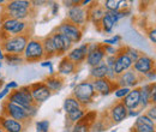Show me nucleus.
<instances>
[{
	"label": "nucleus",
	"mask_w": 156,
	"mask_h": 132,
	"mask_svg": "<svg viewBox=\"0 0 156 132\" xmlns=\"http://www.w3.org/2000/svg\"><path fill=\"white\" fill-rule=\"evenodd\" d=\"M31 30L33 28L30 20H18L6 17L4 15H1L0 17V40L9 36H18V35L30 36Z\"/></svg>",
	"instance_id": "f257e3e1"
},
{
	"label": "nucleus",
	"mask_w": 156,
	"mask_h": 132,
	"mask_svg": "<svg viewBox=\"0 0 156 132\" xmlns=\"http://www.w3.org/2000/svg\"><path fill=\"white\" fill-rule=\"evenodd\" d=\"M35 10L31 7L29 0H10L2 6L1 15L18 20H30Z\"/></svg>",
	"instance_id": "f03ea898"
},
{
	"label": "nucleus",
	"mask_w": 156,
	"mask_h": 132,
	"mask_svg": "<svg viewBox=\"0 0 156 132\" xmlns=\"http://www.w3.org/2000/svg\"><path fill=\"white\" fill-rule=\"evenodd\" d=\"M72 96L80 103V106L83 108L88 107L89 105H91L96 97V93L94 90L93 83L91 80L88 78L85 80H82L76 84V87L72 89Z\"/></svg>",
	"instance_id": "7ed1b4c3"
},
{
	"label": "nucleus",
	"mask_w": 156,
	"mask_h": 132,
	"mask_svg": "<svg viewBox=\"0 0 156 132\" xmlns=\"http://www.w3.org/2000/svg\"><path fill=\"white\" fill-rule=\"evenodd\" d=\"M30 36L27 35H18V36H9L1 40L2 51L5 54H15V55H23L24 49Z\"/></svg>",
	"instance_id": "20e7f679"
},
{
	"label": "nucleus",
	"mask_w": 156,
	"mask_h": 132,
	"mask_svg": "<svg viewBox=\"0 0 156 132\" xmlns=\"http://www.w3.org/2000/svg\"><path fill=\"white\" fill-rule=\"evenodd\" d=\"M23 58L27 62H41L46 59L42 40L37 37H30L24 49Z\"/></svg>",
	"instance_id": "39448f33"
},
{
	"label": "nucleus",
	"mask_w": 156,
	"mask_h": 132,
	"mask_svg": "<svg viewBox=\"0 0 156 132\" xmlns=\"http://www.w3.org/2000/svg\"><path fill=\"white\" fill-rule=\"evenodd\" d=\"M7 101L18 105L20 107H23L24 109H27L29 106L35 103L33 100V96H31L30 85H23V87H20L17 90L11 91L10 95L7 96Z\"/></svg>",
	"instance_id": "423d86ee"
},
{
	"label": "nucleus",
	"mask_w": 156,
	"mask_h": 132,
	"mask_svg": "<svg viewBox=\"0 0 156 132\" xmlns=\"http://www.w3.org/2000/svg\"><path fill=\"white\" fill-rule=\"evenodd\" d=\"M1 114L6 115V116H10L15 120H18L20 123H24L27 125H28V123H30V119L27 114V111L23 107H20V106L13 103V102H10V101H5L2 103Z\"/></svg>",
	"instance_id": "0eeeda50"
},
{
	"label": "nucleus",
	"mask_w": 156,
	"mask_h": 132,
	"mask_svg": "<svg viewBox=\"0 0 156 132\" xmlns=\"http://www.w3.org/2000/svg\"><path fill=\"white\" fill-rule=\"evenodd\" d=\"M55 31L66 36L72 43H78V42H80V40L83 37L84 29L79 28V27L67 22V20H64L55 28Z\"/></svg>",
	"instance_id": "6e6552de"
},
{
	"label": "nucleus",
	"mask_w": 156,
	"mask_h": 132,
	"mask_svg": "<svg viewBox=\"0 0 156 132\" xmlns=\"http://www.w3.org/2000/svg\"><path fill=\"white\" fill-rule=\"evenodd\" d=\"M66 20L77 25L79 28L84 29L85 24L89 22V15L88 9L82 7L80 5H75L73 7L69 9L66 12Z\"/></svg>",
	"instance_id": "1a4fd4ad"
},
{
	"label": "nucleus",
	"mask_w": 156,
	"mask_h": 132,
	"mask_svg": "<svg viewBox=\"0 0 156 132\" xmlns=\"http://www.w3.org/2000/svg\"><path fill=\"white\" fill-rule=\"evenodd\" d=\"M30 90H31L33 100L37 106L48 101L51 98V96L53 95V93L44 84V82H36V83L30 84Z\"/></svg>",
	"instance_id": "9d476101"
},
{
	"label": "nucleus",
	"mask_w": 156,
	"mask_h": 132,
	"mask_svg": "<svg viewBox=\"0 0 156 132\" xmlns=\"http://www.w3.org/2000/svg\"><path fill=\"white\" fill-rule=\"evenodd\" d=\"M154 69H155V60L153 58L148 57V55H144V54H142L138 58L133 62V66H132V70L138 76H140L142 78L145 77Z\"/></svg>",
	"instance_id": "9b49d317"
},
{
	"label": "nucleus",
	"mask_w": 156,
	"mask_h": 132,
	"mask_svg": "<svg viewBox=\"0 0 156 132\" xmlns=\"http://www.w3.org/2000/svg\"><path fill=\"white\" fill-rule=\"evenodd\" d=\"M127 112L129 109L125 107V105L121 101H117L108 108L107 115L109 120L112 121V124L115 125V124L122 123L125 119H127Z\"/></svg>",
	"instance_id": "f8f14e48"
},
{
	"label": "nucleus",
	"mask_w": 156,
	"mask_h": 132,
	"mask_svg": "<svg viewBox=\"0 0 156 132\" xmlns=\"http://www.w3.org/2000/svg\"><path fill=\"white\" fill-rule=\"evenodd\" d=\"M51 36H52V40L54 42L55 48H57V57H65L72 49L73 43L66 36H64L62 34H59L57 31H54L51 34Z\"/></svg>",
	"instance_id": "ddd939ff"
},
{
	"label": "nucleus",
	"mask_w": 156,
	"mask_h": 132,
	"mask_svg": "<svg viewBox=\"0 0 156 132\" xmlns=\"http://www.w3.org/2000/svg\"><path fill=\"white\" fill-rule=\"evenodd\" d=\"M133 66V62L130 58L126 55V53L124 52V48H119L118 54L115 55V64H114V72L115 75L120 76L122 75L124 72L131 70Z\"/></svg>",
	"instance_id": "4468645a"
},
{
	"label": "nucleus",
	"mask_w": 156,
	"mask_h": 132,
	"mask_svg": "<svg viewBox=\"0 0 156 132\" xmlns=\"http://www.w3.org/2000/svg\"><path fill=\"white\" fill-rule=\"evenodd\" d=\"M94 90L98 95L101 96H108L118 88V84L115 82L109 80L108 78H102V79H94L91 80Z\"/></svg>",
	"instance_id": "2eb2a0df"
},
{
	"label": "nucleus",
	"mask_w": 156,
	"mask_h": 132,
	"mask_svg": "<svg viewBox=\"0 0 156 132\" xmlns=\"http://www.w3.org/2000/svg\"><path fill=\"white\" fill-rule=\"evenodd\" d=\"M140 79H142V77L137 75L136 72L131 69V70L124 72L122 75L118 76L115 83L118 84V87H124V88L133 89V88H136L137 84L140 82Z\"/></svg>",
	"instance_id": "dca6fc26"
},
{
	"label": "nucleus",
	"mask_w": 156,
	"mask_h": 132,
	"mask_svg": "<svg viewBox=\"0 0 156 132\" xmlns=\"http://www.w3.org/2000/svg\"><path fill=\"white\" fill-rule=\"evenodd\" d=\"M0 127L5 132H24L27 124L1 114L0 115Z\"/></svg>",
	"instance_id": "f3484780"
},
{
	"label": "nucleus",
	"mask_w": 156,
	"mask_h": 132,
	"mask_svg": "<svg viewBox=\"0 0 156 132\" xmlns=\"http://www.w3.org/2000/svg\"><path fill=\"white\" fill-rule=\"evenodd\" d=\"M88 46H89V43H80L79 46L72 48L66 54V57L69 58L72 62H75L77 66H79L80 64L85 62V59L88 55Z\"/></svg>",
	"instance_id": "a211bd4d"
},
{
	"label": "nucleus",
	"mask_w": 156,
	"mask_h": 132,
	"mask_svg": "<svg viewBox=\"0 0 156 132\" xmlns=\"http://www.w3.org/2000/svg\"><path fill=\"white\" fill-rule=\"evenodd\" d=\"M88 15H89V22H91L96 28H98L101 20L106 15V10L103 9L102 5L94 1L93 5L88 7Z\"/></svg>",
	"instance_id": "6ab92c4d"
},
{
	"label": "nucleus",
	"mask_w": 156,
	"mask_h": 132,
	"mask_svg": "<svg viewBox=\"0 0 156 132\" xmlns=\"http://www.w3.org/2000/svg\"><path fill=\"white\" fill-rule=\"evenodd\" d=\"M78 70V66L72 62L69 58L66 57H62L60 62L58 64V75L60 77H66V76H72L75 75L77 72Z\"/></svg>",
	"instance_id": "aec40b11"
},
{
	"label": "nucleus",
	"mask_w": 156,
	"mask_h": 132,
	"mask_svg": "<svg viewBox=\"0 0 156 132\" xmlns=\"http://www.w3.org/2000/svg\"><path fill=\"white\" fill-rule=\"evenodd\" d=\"M105 58H106V53L103 51V45H101L96 49L88 53L87 59H85V64L90 67H95L105 61Z\"/></svg>",
	"instance_id": "412c9836"
},
{
	"label": "nucleus",
	"mask_w": 156,
	"mask_h": 132,
	"mask_svg": "<svg viewBox=\"0 0 156 132\" xmlns=\"http://www.w3.org/2000/svg\"><path fill=\"white\" fill-rule=\"evenodd\" d=\"M125 107L131 111V109H138L139 105H140V93H139V88H133L131 89V91L129 95L121 101Z\"/></svg>",
	"instance_id": "4be33fe9"
},
{
	"label": "nucleus",
	"mask_w": 156,
	"mask_h": 132,
	"mask_svg": "<svg viewBox=\"0 0 156 132\" xmlns=\"http://www.w3.org/2000/svg\"><path fill=\"white\" fill-rule=\"evenodd\" d=\"M44 84L48 87V89L54 94V93H58L60 91L62 88H64V78L60 77L58 73L52 76H48L44 78Z\"/></svg>",
	"instance_id": "5701e85b"
},
{
	"label": "nucleus",
	"mask_w": 156,
	"mask_h": 132,
	"mask_svg": "<svg viewBox=\"0 0 156 132\" xmlns=\"http://www.w3.org/2000/svg\"><path fill=\"white\" fill-rule=\"evenodd\" d=\"M115 25H117V23H115V20L113 19L111 12H107V11H106V15H105V17L102 18V20H101V23H100L98 29L100 31L105 33V34H112Z\"/></svg>",
	"instance_id": "b1692460"
},
{
	"label": "nucleus",
	"mask_w": 156,
	"mask_h": 132,
	"mask_svg": "<svg viewBox=\"0 0 156 132\" xmlns=\"http://www.w3.org/2000/svg\"><path fill=\"white\" fill-rule=\"evenodd\" d=\"M42 40V46H43V51H44V55H46V59H51L53 57H57V48L54 46V42L52 40V36L51 34L44 36Z\"/></svg>",
	"instance_id": "393cba45"
},
{
	"label": "nucleus",
	"mask_w": 156,
	"mask_h": 132,
	"mask_svg": "<svg viewBox=\"0 0 156 132\" xmlns=\"http://www.w3.org/2000/svg\"><path fill=\"white\" fill-rule=\"evenodd\" d=\"M139 93H140V105L139 108L142 111L147 109L151 103H150V83H147L144 85H142L139 88Z\"/></svg>",
	"instance_id": "a878e982"
},
{
	"label": "nucleus",
	"mask_w": 156,
	"mask_h": 132,
	"mask_svg": "<svg viewBox=\"0 0 156 132\" xmlns=\"http://www.w3.org/2000/svg\"><path fill=\"white\" fill-rule=\"evenodd\" d=\"M107 72L108 69L105 64V61L102 64H100L95 67H90L89 70V79L94 80V79H102V78H107Z\"/></svg>",
	"instance_id": "bb28decb"
},
{
	"label": "nucleus",
	"mask_w": 156,
	"mask_h": 132,
	"mask_svg": "<svg viewBox=\"0 0 156 132\" xmlns=\"http://www.w3.org/2000/svg\"><path fill=\"white\" fill-rule=\"evenodd\" d=\"M79 108H82L80 103L78 102L72 95L67 96V97L64 100V103H62V111L65 112L66 115L70 113H72V112H75V111H77V109H79Z\"/></svg>",
	"instance_id": "cd10ccee"
},
{
	"label": "nucleus",
	"mask_w": 156,
	"mask_h": 132,
	"mask_svg": "<svg viewBox=\"0 0 156 132\" xmlns=\"http://www.w3.org/2000/svg\"><path fill=\"white\" fill-rule=\"evenodd\" d=\"M87 112H88V111L82 107V108H79L77 111L72 112V113L67 114V115H66V123H70L71 125L77 124V123H79V121L85 116Z\"/></svg>",
	"instance_id": "c85d7f7f"
},
{
	"label": "nucleus",
	"mask_w": 156,
	"mask_h": 132,
	"mask_svg": "<svg viewBox=\"0 0 156 132\" xmlns=\"http://www.w3.org/2000/svg\"><path fill=\"white\" fill-rule=\"evenodd\" d=\"M4 61L9 66H20L23 62H25L23 55H15V54H5Z\"/></svg>",
	"instance_id": "c756f323"
},
{
	"label": "nucleus",
	"mask_w": 156,
	"mask_h": 132,
	"mask_svg": "<svg viewBox=\"0 0 156 132\" xmlns=\"http://www.w3.org/2000/svg\"><path fill=\"white\" fill-rule=\"evenodd\" d=\"M103 9L107 12H115L121 10V1L120 0H106L102 2Z\"/></svg>",
	"instance_id": "7c9ffc66"
},
{
	"label": "nucleus",
	"mask_w": 156,
	"mask_h": 132,
	"mask_svg": "<svg viewBox=\"0 0 156 132\" xmlns=\"http://www.w3.org/2000/svg\"><path fill=\"white\" fill-rule=\"evenodd\" d=\"M108 127H109V126L106 125V121H105L103 119H96V120L91 124V126H90V131L103 132V131H106Z\"/></svg>",
	"instance_id": "2f4dec72"
},
{
	"label": "nucleus",
	"mask_w": 156,
	"mask_h": 132,
	"mask_svg": "<svg viewBox=\"0 0 156 132\" xmlns=\"http://www.w3.org/2000/svg\"><path fill=\"white\" fill-rule=\"evenodd\" d=\"M122 48H124V52L126 53V55H127V57L132 60V62H135L137 59L142 55V53H140L138 49L133 48V47H130V46H124Z\"/></svg>",
	"instance_id": "473e14b6"
},
{
	"label": "nucleus",
	"mask_w": 156,
	"mask_h": 132,
	"mask_svg": "<svg viewBox=\"0 0 156 132\" xmlns=\"http://www.w3.org/2000/svg\"><path fill=\"white\" fill-rule=\"evenodd\" d=\"M90 124L85 123L84 120H80L79 123L72 125L71 132H90Z\"/></svg>",
	"instance_id": "72a5a7b5"
},
{
	"label": "nucleus",
	"mask_w": 156,
	"mask_h": 132,
	"mask_svg": "<svg viewBox=\"0 0 156 132\" xmlns=\"http://www.w3.org/2000/svg\"><path fill=\"white\" fill-rule=\"evenodd\" d=\"M49 127H51V123L47 119L37 120L35 123V130H36V132H49Z\"/></svg>",
	"instance_id": "f704fd0d"
},
{
	"label": "nucleus",
	"mask_w": 156,
	"mask_h": 132,
	"mask_svg": "<svg viewBox=\"0 0 156 132\" xmlns=\"http://www.w3.org/2000/svg\"><path fill=\"white\" fill-rule=\"evenodd\" d=\"M135 124H142V125H147V126H150V127H154L155 129V121H153L145 114H140L138 118H136Z\"/></svg>",
	"instance_id": "c9c22d12"
},
{
	"label": "nucleus",
	"mask_w": 156,
	"mask_h": 132,
	"mask_svg": "<svg viewBox=\"0 0 156 132\" xmlns=\"http://www.w3.org/2000/svg\"><path fill=\"white\" fill-rule=\"evenodd\" d=\"M131 91V89L130 88H124V87H118L117 89L114 90V96H115V98L118 100H124L129 93Z\"/></svg>",
	"instance_id": "e433bc0d"
},
{
	"label": "nucleus",
	"mask_w": 156,
	"mask_h": 132,
	"mask_svg": "<svg viewBox=\"0 0 156 132\" xmlns=\"http://www.w3.org/2000/svg\"><path fill=\"white\" fill-rule=\"evenodd\" d=\"M120 42H121V36L120 35H113V36H111L109 38H105L103 42H102V45H108V46L115 47Z\"/></svg>",
	"instance_id": "4c0bfd02"
},
{
	"label": "nucleus",
	"mask_w": 156,
	"mask_h": 132,
	"mask_svg": "<svg viewBox=\"0 0 156 132\" xmlns=\"http://www.w3.org/2000/svg\"><path fill=\"white\" fill-rule=\"evenodd\" d=\"M27 114H28V116H29V119L31 120V119H34L37 113H39V106L36 105V103H34V105H31V106H29L27 109Z\"/></svg>",
	"instance_id": "58836bf2"
},
{
	"label": "nucleus",
	"mask_w": 156,
	"mask_h": 132,
	"mask_svg": "<svg viewBox=\"0 0 156 132\" xmlns=\"http://www.w3.org/2000/svg\"><path fill=\"white\" fill-rule=\"evenodd\" d=\"M145 115H147L148 118H150L153 121H156V103H151V105L147 108Z\"/></svg>",
	"instance_id": "ea45409f"
},
{
	"label": "nucleus",
	"mask_w": 156,
	"mask_h": 132,
	"mask_svg": "<svg viewBox=\"0 0 156 132\" xmlns=\"http://www.w3.org/2000/svg\"><path fill=\"white\" fill-rule=\"evenodd\" d=\"M103 51H105L106 55H112V57H115V55L118 54L119 48H117V47H113V46H108V45H103Z\"/></svg>",
	"instance_id": "a19ab883"
},
{
	"label": "nucleus",
	"mask_w": 156,
	"mask_h": 132,
	"mask_svg": "<svg viewBox=\"0 0 156 132\" xmlns=\"http://www.w3.org/2000/svg\"><path fill=\"white\" fill-rule=\"evenodd\" d=\"M40 65H41V67H47V69H49V76L52 75H55V72H54V67H53V62L49 60V59H44L43 61H41L40 62Z\"/></svg>",
	"instance_id": "79ce46f5"
},
{
	"label": "nucleus",
	"mask_w": 156,
	"mask_h": 132,
	"mask_svg": "<svg viewBox=\"0 0 156 132\" xmlns=\"http://www.w3.org/2000/svg\"><path fill=\"white\" fill-rule=\"evenodd\" d=\"M150 103H156V82L150 83Z\"/></svg>",
	"instance_id": "37998d69"
},
{
	"label": "nucleus",
	"mask_w": 156,
	"mask_h": 132,
	"mask_svg": "<svg viewBox=\"0 0 156 132\" xmlns=\"http://www.w3.org/2000/svg\"><path fill=\"white\" fill-rule=\"evenodd\" d=\"M49 6H51V13H52V16H57L59 12V10H60V5H59L58 2H55V1H49Z\"/></svg>",
	"instance_id": "c03bdc74"
},
{
	"label": "nucleus",
	"mask_w": 156,
	"mask_h": 132,
	"mask_svg": "<svg viewBox=\"0 0 156 132\" xmlns=\"http://www.w3.org/2000/svg\"><path fill=\"white\" fill-rule=\"evenodd\" d=\"M5 87H6V88H9L11 91L17 90V89L20 88V85H18V83H17L16 80H10V82H7V83L5 84Z\"/></svg>",
	"instance_id": "a18cd8bd"
},
{
	"label": "nucleus",
	"mask_w": 156,
	"mask_h": 132,
	"mask_svg": "<svg viewBox=\"0 0 156 132\" xmlns=\"http://www.w3.org/2000/svg\"><path fill=\"white\" fill-rule=\"evenodd\" d=\"M10 93H11V90L4 85V87L0 89V101H2L4 98H6V97L10 95Z\"/></svg>",
	"instance_id": "49530a36"
},
{
	"label": "nucleus",
	"mask_w": 156,
	"mask_h": 132,
	"mask_svg": "<svg viewBox=\"0 0 156 132\" xmlns=\"http://www.w3.org/2000/svg\"><path fill=\"white\" fill-rule=\"evenodd\" d=\"M142 112L143 111L140 108H138V109H131V111L127 112V118H138L142 114Z\"/></svg>",
	"instance_id": "de8ad7c7"
},
{
	"label": "nucleus",
	"mask_w": 156,
	"mask_h": 132,
	"mask_svg": "<svg viewBox=\"0 0 156 132\" xmlns=\"http://www.w3.org/2000/svg\"><path fill=\"white\" fill-rule=\"evenodd\" d=\"M148 37H149V40H150L154 45H156V27L155 28H151V29L148 31Z\"/></svg>",
	"instance_id": "09e8293b"
},
{
	"label": "nucleus",
	"mask_w": 156,
	"mask_h": 132,
	"mask_svg": "<svg viewBox=\"0 0 156 132\" xmlns=\"http://www.w3.org/2000/svg\"><path fill=\"white\" fill-rule=\"evenodd\" d=\"M44 4H48L47 1H41V0H34V1H31V7L34 9V10H36L37 7H41V6H43Z\"/></svg>",
	"instance_id": "8fccbe9b"
},
{
	"label": "nucleus",
	"mask_w": 156,
	"mask_h": 132,
	"mask_svg": "<svg viewBox=\"0 0 156 132\" xmlns=\"http://www.w3.org/2000/svg\"><path fill=\"white\" fill-rule=\"evenodd\" d=\"M62 4H64L67 9H71V7H73L75 5H79V1H78V0H69V1H62Z\"/></svg>",
	"instance_id": "3c124183"
},
{
	"label": "nucleus",
	"mask_w": 156,
	"mask_h": 132,
	"mask_svg": "<svg viewBox=\"0 0 156 132\" xmlns=\"http://www.w3.org/2000/svg\"><path fill=\"white\" fill-rule=\"evenodd\" d=\"M145 78H147L148 80H150V82L153 83V82H154V80L156 79V69H154L153 71H150V72H149L148 75L145 76Z\"/></svg>",
	"instance_id": "603ef678"
},
{
	"label": "nucleus",
	"mask_w": 156,
	"mask_h": 132,
	"mask_svg": "<svg viewBox=\"0 0 156 132\" xmlns=\"http://www.w3.org/2000/svg\"><path fill=\"white\" fill-rule=\"evenodd\" d=\"M5 59V53L2 51V46H1V40H0V61H2Z\"/></svg>",
	"instance_id": "864d4df0"
},
{
	"label": "nucleus",
	"mask_w": 156,
	"mask_h": 132,
	"mask_svg": "<svg viewBox=\"0 0 156 132\" xmlns=\"http://www.w3.org/2000/svg\"><path fill=\"white\" fill-rule=\"evenodd\" d=\"M2 84H4V78H2V76H1V73H0V89H1Z\"/></svg>",
	"instance_id": "5fc2aeb1"
},
{
	"label": "nucleus",
	"mask_w": 156,
	"mask_h": 132,
	"mask_svg": "<svg viewBox=\"0 0 156 132\" xmlns=\"http://www.w3.org/2000/svg\"><path fill=\"white\" fill-rule=\"evenodd\" d=\"M0 4H4V5H5V4H6V1H4V0H0Z\"/></svg>",
	"instance_id": "6e6d98bb"
},
{
	"label": "nucleus",
	"mask_w": 156,
	"mask_h": 132,
	"mask_svg": "<svg viewBox=\"0 0 156 132\" xmlns=\"http://www.w3.org/2000/svg\"><path fill=\"white\" fill-rule=\"evenodd\" d=\"M1 67H2V61H0V70H1Z\"/></svg>",
	"instance_id": "4d7b16f0"
},
{
	"label": "nucleus",
	"mask_w": 156,
	"mask_h": 132,
	"mask_svg": "<svg viewBox=\"0 0 156 132\" xmlns=\"http://www.w3.org/2000/svg\"><path fill=\"white\" fill-rule=\"evenodd\" d=\"M0 132H5V131H4V130H2V129H1V127H0Z\"/></svg>",
	"instance_id": "13d9d810"
},
{
	"label": "nucleus",
	"mask_w": 156,
	"mask_h": 132,
	"mask_svg": "<svg viewBox=\"0 0 156 132\" xmlns=\"http://www.w3.org/2000/svg\"><path fill=\"white\" fill-rule=\"evenodd\" d=\"M130 132H136V131H135V130H133V129H132V130H131V131H130Z\"/></svg>",
	"instance_id": "bf43d9fd"
}]
</instances>
